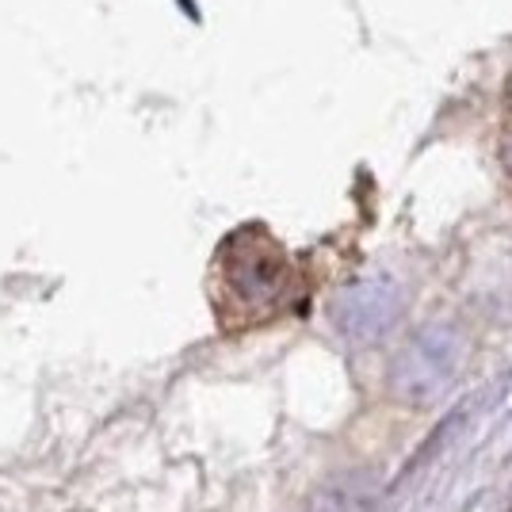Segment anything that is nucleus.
I'll return each mask as SVG.
<instances>
[{
	"label": "nucleus",
	"instance_id": "f257e3e1",
	"mask_svg": "<svg viewBox=\"0 0 512 512\" xmlns=\"http://www.w3.org/2000/svg\"><path fill=\"white\" fill-rule=\"evenodd\" d=\"M299 291V276L279 241L245 226L218 245L211 268V306L222 333H241L283 314Z\"/></svg>",
	"mask_w": 512,
	"mask_h": 512
},
{
	"label": "nucleus",
	"instance_id": "20e7f679",
	"mask_svg": "<svg viewBox=\"0 0 512 512\" xmlns=\"http://www.w3.org/2000/svg\"><path fill=\"white\" fill-rule=\"evenodd\" d=\"M505 161H509V169H512V138H509V146H505Z\"/></svg>",
	"mask_w": 512,
	"mask_h": 512
},
{
	"label": "nucleus",
	"instance_id": "f03ea898",
	"mask_svg": "<svg viewBox=\"0 0 512 512\" xmlns=\"http://www.w3.org/2000/svg\"><path fill=\"white\" fill-rule=\"evenodd\" d=\"M459 363H463V337L448 325H428L394 363V390L417 406L436 402L455 383Z\"/></svg>",
	"mask_w": 512,
	"mask_h": 512
},
{
	"label": "nucleus",
	"instance_id": "7ed1b4c3",
	"mask_svg": "<svg viewBox=\"0 0 512 512\" xmlns=\"http://www.w3.org/2000/svg\"><path fill=\"white\" fill-rule=\"evenodd\" d=\"M394 314H398V299H394L390 287H371V291H360V295L352 299V325H356L360 333L383 329V325H390Z\"/></svg>",
	"mask_w": 512,
	"mask_h": 512
}]
</instances>
